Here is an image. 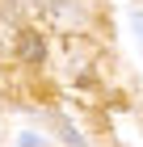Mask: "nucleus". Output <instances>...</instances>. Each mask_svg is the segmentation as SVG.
Listing matches in <instances>:
<instances>
[{"instance_id":"nucleus-1","label":"nucleus","mask_w":143,"mask_h":147,"mask_svg":"<svg viewBox=\"0 0 143 147\" xmlns=\"http://www.w3.org/2000/svg\"><path fill=\"white\" fill-rule=\"evenodd\" d=\"M17 55H21V63H42V59H46V42H42V34L21 30V38H17Z\"/></svg>"},{"instance_id":"nucleus-2","label":"nucleus","mask_w":143,"mask_h":147,"mask_svg":"<svg viewBox=\"0 0 143 147\" xmlns=\"http://www.w3.org/2000/svg\"><path fill=\"white\" fill-rule=\"evenodd\" d=\"M59 126H63V139H67V143H76V147H80V135H76V130H72L67 122H59Z\"/></svg>"},{"instance_id":"nucleus-3","label":"nucleus","mask_w":143,"mask_h":147,"mask_svg":"<svg viewBox=\"0 0 143 147\" xmlns=\"http://www.w3.org/2000/svg\"><path fill=\"white\" fill-rule=\"evenodd\" d=\"M21 147H42V139H34V135H21Z\"/></svg>"},{"instance_id":"nucleus-4","label":"nucleus","mask_w":143,"mask_h":147,"mask_svg":"<svg viewBox=\"0 0 143 147\" xmlns=\"http://www.w3.org/2000/svg\"><path fill=\"white\" fill-rule=\"evenodd\" d=\"M135 25H139V42H143V13H139V21H135Z\"/></svg>"}]
</instances>
